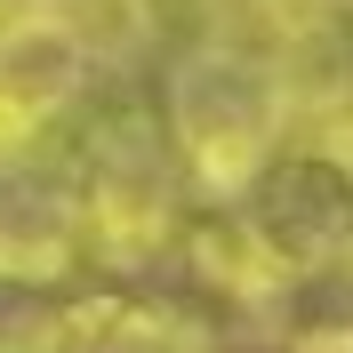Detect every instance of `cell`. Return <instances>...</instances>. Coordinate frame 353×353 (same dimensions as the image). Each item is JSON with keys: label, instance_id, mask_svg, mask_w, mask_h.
I'll return each mask as SVG.
<instances>
[{"label": "cell", "instance_id": "6da1fadb", "mask_svg": "<svg viewBox=\"0 0 353 353\" xmlns=\"http://www.w3.org/2000/svg\"><path fill=\"white\" fill-rule=\"evenodd\" d=\"M176 121V153L209 193H249L273 161V129H281V88L257 57L241 48H201L193 65L176 72L169 97Z\"/></svg>", "mask_w": 353, "mask_h": 353}, {"label": "cell", "instance_id": "7a4b0ae2", "mask_svg": "<svg viewBox=\"0 0 353 353\" xmlns=\"http://www.w3.org/2000/svg\"><path fill=\"white\" fill-rule=\"evenodd\" d=\"M249 225L273 241V257L289 273L353 249V161L345 153H281V161H265L257 217Z\"/></svg>", "mask_w": 353, "mask_h": 353}, {"label": "cell", "instance_id": "3957f363", "mask_svg": "<svg viewBox=\"0 0 353 353\" xmlns=\"http://www.w3.org/2000/svg\"><path fill=\"white\" fill-rule=\"evenodd\" d=\"M81 72H88V48L65 24V8H32V17L0 24V105L48 121V112L81 88Z\"/></svg>", "mask_w": 353, "mask_h": 353}, {"label": "cell", "instance_id": "277c9868", "mask_svg": "<svg viewBox=\"0 0 353 353\" xmlns=\"http://www.w3.org/2000/svg\"><path fill=\"white\" fill-rule=\"evenodd\" d=\"M88 233L105 257H145L169 233V193H161L153 153H105V169L88 185Z\"/></svg>", "mask_w": 353, "mask_h": 353}, {"label": "cell", "instance_id": "5b68a950", "mask_svg": "<svg viewBox=\"0 0 353 353\" xmlns=\"http://www.w3.org/2000/svg\"><path fill=\"white\" fill-rule=\"evenodd\" d=\"M193 265L217 289H233V297H273V289L289 281V265L273 257V241H265L249 217H209L193 233Z\"/></svg>", "mask_w": 353, "mask_h": 353}]
</instances>
